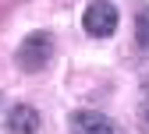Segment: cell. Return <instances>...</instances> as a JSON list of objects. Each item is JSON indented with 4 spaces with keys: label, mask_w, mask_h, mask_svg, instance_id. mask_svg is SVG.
Segmentation results:
<instances>
[{
    "label": "cell",
    "mask_w": 149,
    "mask_h": 134,
    "mask_svg": "<svg viewBox=\"0 0 149 134\" xmlns=\"http://www.w3.org/2000/svg\"><path fill=\"white\" fill-rule=\"evenodd\" d=\"M71 131L74 134H121V127L103 117V113L96 109H78V113H71Z\"/></svg>",
    "instance_id": "3957f363"
},
{
    "label": "cell",
    "mask_w": 149,
    "mask_h": 134,
    "mask_svg": "<svg viewBox=\"0 0 149 134\" xmlns=\"http://www.w3.org/2000/svg\"><path fill=\"white\" fill-rule=\"evenodd\" d=\"M82 25H85L89 35L107 39V35H114V32H117V7L110 4V0H92V4L85 7Z\"/></svg>",
    "instance_id": "7a4b0ae2"
},
{
    "label": "cell",
    "mask_w": 149,
    "mask_h": 134,
    "mask_svg": "<svg viewBox=\"0 0 149 134\" xmlns=\"http://www.w3.org/2000/svg\"><path fill=\"white\" fill-rule=\"evenodd\" d=\"M7 131L11 134H36L39 131V113L32 106H14L7 113Z\"/></svg>",
    "instance_id": "277c9868"
},
{
    "label": "cell",
    "mask_w": 149,
    "mask_h": 134,
    "mask_svg": "<svg viewBox=\"0 0 149 134\" xmlns=\"http://www.w3.org/2000/svg\"><path fill=\"white\" fill-rule=\"evenodd\" d=\"M135 39H139L142 49H149V7H146V4H142L139 14H135Z\"/></svg>",
    "instance_id": "5b68a950"
},
{
    "label": "cell",
    "mask_w": 149,
    "mask_h": 134,
    "mask_svg": "<svg viewBox=\"0 0 149 134\" xmlns=\"http://www.w3.org/2000/svg\"><path fill=\"white\" fill-rule=\"evenodd\" d=\"M146 120H149V117H146Z\"/></svg>",
    "instance_id": "8992f818"
},
{
    "label": "cell",
    "mask_w": 149,
    "mask_h": 134,
    "mask_svg": "<svg viewBox=\"0 0 149 134\" xmlns=\"http://www.w3.org/2000/svg\"><path fill=\"white\" fill-rule=\"evenodd\" d=\"M50 56H53V35L50 32H32L18 46V67L36 74V71H43L50 64Z\"/></svg>",
    "instance_id": "6da1fadb"
}]
</instances>
